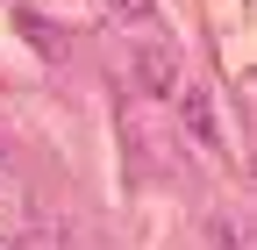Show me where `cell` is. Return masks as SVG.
Instances as JSON below:
<instances>
[{
    "mask_svg": "<svg viewBox=\"0 0 257 250\" xmlns=\"http://www.w3.org/2000/svg\"><path fill=\"white\" fill-rule=\"evenodd\" d=\"M107 15H114V22H150L157 0H107Z\"/></svg>",
    "mask_w": 257,
    "mask_h": 250,
    "instance_id": "5b68a950",
    "label": "cell"
},
{
    "mask_svg": "<svg viewBox=\"0 0 257 250\" xmlns=\"http://www.w3.org/2000/svg\"><path fill=\"white\" fill-rule=\"evenodd\" d=\"M22 236H36V200L15 179H0V243H22Z\"/></svg>",
    "mask_w": 257,
    "mask_h": 250,
    "instance_id": "7a4b0ae2",
    "label": "cell"
},
{
    "mask_svg": "<svg viewBox=\"0 0 257 250\" xmlns=\"http://www.w3.org/2000/svg\"><path fill=\"white\" fill-rule=\"evenodd\" d=\"M128 72H136V86L150 93V100H172V93H179V50L172 43H136Z\"/></svg>",
    "mask_w": 257,
    "mask_h": 250,
    "instance_id": "6da1fadb",
    "label": "cell"
},
{
    "mask_svg": "<svg viewBox=\"0 0 257 250\" xmlns=\"http://www.w3.org/2000/svg\"><path fill=\"white\" fill-rule=\"evenodd\" d=\"M207 236H214L221 250H250V236H243V222H229V214H214V222H207Z\"/></svg>",
    "mask_w": 257,
    "mask_h": 250,
    "instance_id": "277c9868",
    "label": "cell"
},
{
    "mask_svg": "<svg viewBox=\"0 0 257 250\" xmlns=\"http://www.w3.org/2000/svg\"><path fill=\"white\" fill-rule=\"evenodd\" d=\"M179 114H186V136L200 143V150H214V143H221V121H214V100H207L200 86H186V93H179Z\"/></svg>",
    "mask_w": 257,
    "mask_h": 250,
    "instance_id": "3957f363",
    "label": "cell"
}]
</instances>
